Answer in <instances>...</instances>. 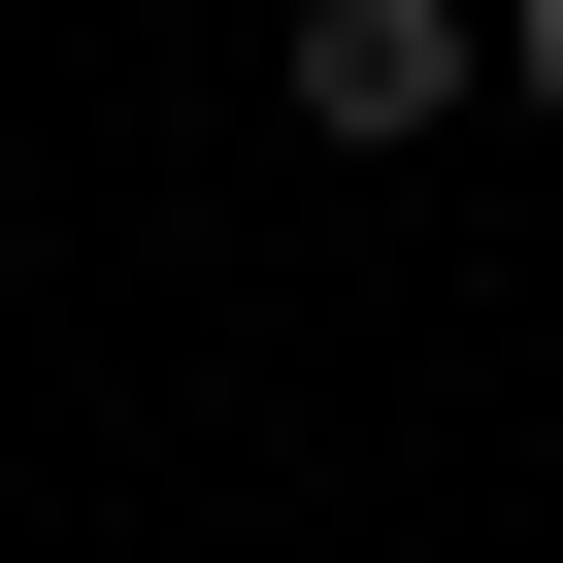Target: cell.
Masks as SVG:
<instances>
[{"instance_id": "cell-1", "label": "cell", "mask_w": 563, "mask_h": 563, "mask_svg": "<svg viewBox=\"0 0 563 563\" xmlns=\"http://www.w3.org/2000/svg\"><path fill=\"white\" fill-rule=\"evenodd\" d=\"M464 100H497L464 0H299V133H332V166H398V133H464Z\"/></svg>"}, {"instance_id": "cell-2", "label": "cell", "mask_w": 563, "mask_h": 563, "mask_svg": "<svg viewBox=\"0 0 563 563\" xmlns=\"http://www.w3.org/2000/svg\"><path fill=\"white\" fill-rule=\"evenodd\" d=\"M497 100H530V133H563V0H497Z\"/></svg>"}]
</instances>
